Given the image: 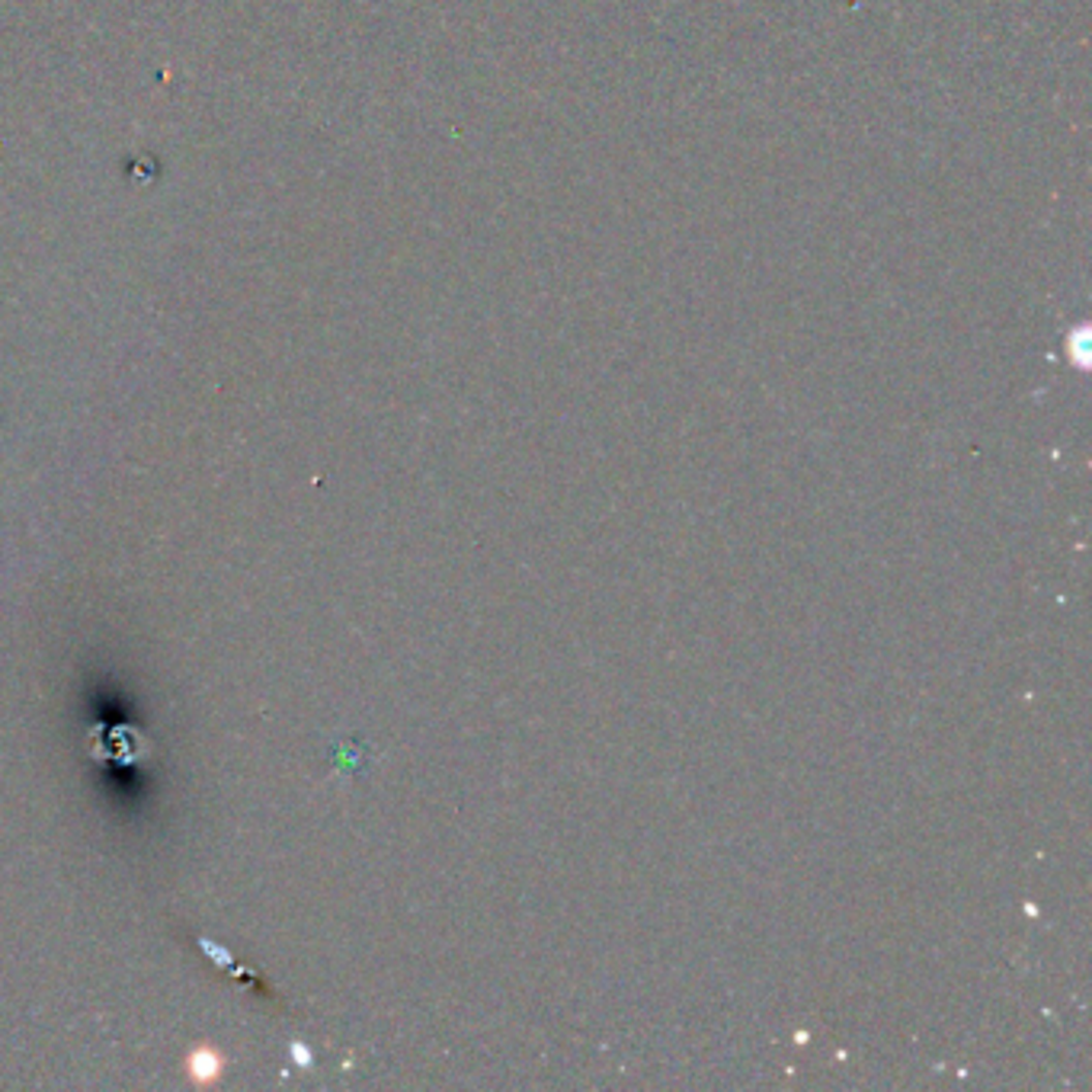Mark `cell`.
<instances>
[{"instance_id":"obj_1","label":"cell","mask_w":1092,"mask_h":1092,"mask_svg":"<svg viewBox=\"0 0 1092 1092\" xmlns=\"http://www.w3.org/2000/svg\"><path fill=\"white\" fill-rule=\"evenodd\" d=\"M224 1067H228L224 1057L212 1044H199L195 1051H189L186 1064H183L192 1086H215L224 1076Z\"/></svg>"}]
</instances>
